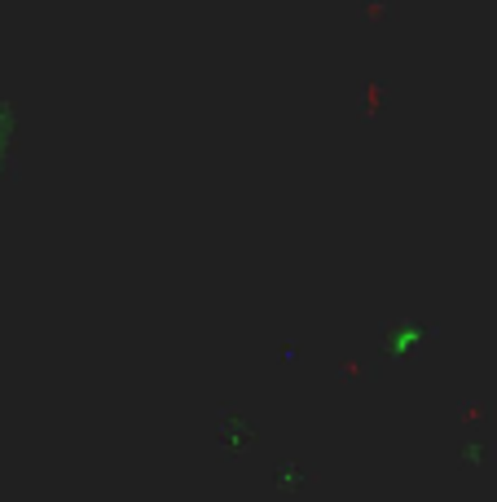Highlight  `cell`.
Here are the masks:
<instances>
[{
    "instance_id": "obj_1",
    "label": "cell",
    "mask_w": 497,
    "mask_h": 502,
    "mask_svg": "<svg viewBox=\"0 0 497 502\" xmlns=\"http://www.w3.org/2000/svg\"><path fill=\"white\" fill-rule=\"evenodd\" d=\"M9 150V111L0 106V154Z\"/></svg>"
}]
</instances>
